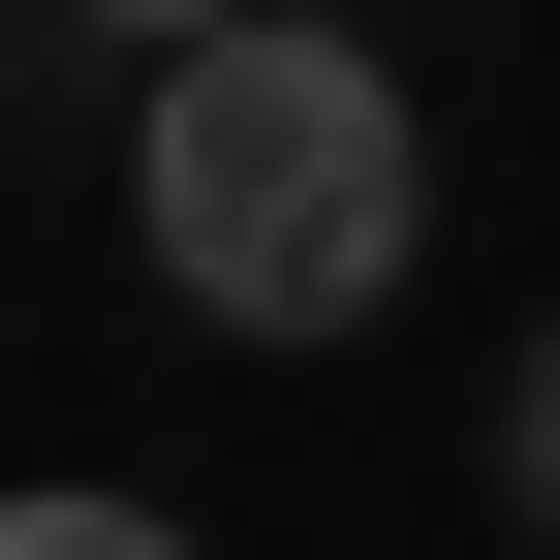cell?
I'll use <instances>...</instances> for the list:
<instances>
[{
    "label": "cell",
    "mask_w": 560,
    "mask_h": 560,
    "mask_svg": "<svg viewBox=\"0 0 560 560\" xmlns=\"http://www.w3.org/2000/svg\"><path fill=\"white\" fill-rule=\"evenodd\" d=\"M125 219L219 342H374L405 249H436V125H405L374 32H312V0H249V32L125 62Z\"/></svg>",
    "instance_id": "1"
},
{
    "label": "cell",
    "mask_w": 560,
    "mask_h": 560,
    "mask_svg": "<svg viewBox=\"0 0 560 560\" xmlns=\"http://www.w3.org/2000/svg\"><path fill=\"white\" fill-rule=\"evenodd\" d=\"M0 560H187V499H0Z\"/></svg>",
    "instance_id": "2"
},
{
    "label": "cell",
    "mask_w": 560,
    "mask_h": 560,
    "mask_svg": "<svg viewBox=\"0 0 560 560\" xmlns=\"http://www.w3.org/2000/svg\"><path fill=\"white\" fill-rule=\"evenodd\" d=\"M499 499L560 529V312H529V374H499Z\"/></svg>",
    "instance_id": "3"
},
{
    "label": "cell",
    "mask_w": 560,
    "mask_h": 560,
    "mask_svg": "<svg viewBox=\"0 0 560 560\" xmlns=\"http://www.w3.org/2000/svg\"><path fill=\"white\" fill-rule=\"evenodd\" d=\"M62 32H125V62H187V32H249V0H62Z\"/></svg>",
    "instance_id": "4"
}]
</instances>
